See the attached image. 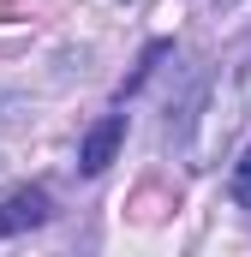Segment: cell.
Listing matches in <instances>:
<instances>
[{"mask_svg":"<svg viewBox=\"0 0 251 257\" xmlns=\"http://www.w3.org/2000/svg\"><path fill=\"white\" fill-rule=\"evenodd\" d=\"M120 144H126V114L96 120V126L84 132V144H78V168L84 174H108V162L120 156Z\"/></svg>","mask_w":251,"mask_h":257,"instance_id":"cell-1","label":"cell"},{"mask_svg":"<svg viewBox=\"0 0 251 257\" xmlns=\"http://www.w3.org/2000/svg\"><path fill=\"white\" fill-rule=\"evenodd\" d=\"M48 215H54V203H48V192L24 186V192H12L6 203H0V233H24V227H42Z\"/></svg>","mask_w":251,"mask_h":257,"instance_id":"cell-2","label":"cell"},{"mask_svg":"<svg viewBox=\"0 0 251 257\" xmlns=\"http://www.w3.org/2000/svg\"><path fill=\"white\" fill-rule=\"evenodd\" d=\"M30 120H36V108H30V102H24L18 90H6V84H0V138H12V132H24Z\"/></svg>","mask_w":251,"mask_h":257,"instance_id":"cell-3","label":"cell"},{"mask_svg":"<svg viewBox=\"0 0 251 257\" xmlns=\"http://www.w3.org/2000/svg\"><path fill=\"white\" fill-rule=\"evenodd\" d=\"M227 192H233V203H239V209H251V150L233 162V180H227Z\"/></svg>","mask_w":251,"mask_h":257,"instance_id":"cell-4","label":"cell"},{"mask_svg":"<svg viewBox=\"0 0 251 257\" xmlns=\"http://www.w3.org/2000/svg\"><path fill=\"white\" fill-rule=\"evenodd\" d=\"M227 6H233V0H215V12H227Z\"/></svg>","mask_w":251,"mask_h":257,"instance_id":"cell-5","label":"cell"}]
</instances>
